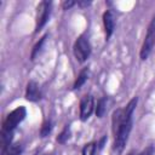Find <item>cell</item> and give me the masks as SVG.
I'll return each mask as SVG.
<instances>
[{
    "label": "cell",
    "instance_id": "6da1fadb",
    "mask_svg": "<svg viewBox=\"0 0 155 155\" xmlns=\"http://www.w3.org/2000/svg\"><path fill=\"white\" fill-rule=\"evenodd\" d=\"M138 97H133L124 108H117L111 115V131L114 134L113 150L121 154L128 140L133 126V111L137 107Z\"/></svg>",
    "mask_w": 155,
    "mask_h": 155
},
{
    "label": "cell",
    "instance_id": "7a4b0ae2",
    "mask_svg": "<svg viewBox=\"0 0 155 155\" xmlns=\"http://www.w3.org/2000/svg\"><path fill=\"white\" fill-rule=\"evenodd\" d=\"M91 52H92L91 44H90L88 39L86 38V35L85 34L79 35L73 45V53H74L75 59L79 63H85L90 58Z\"/></svg>",
    "mask_w": 155,
    "mask_h": 155
},
{
    "label": "cell",
    "instance_id": "3957f363",
    "mask_svg": "<svg viewBox=\"0 0 155 155\" xmlns=\"http://www.w3.org/2000/svg\"><path fill=\"white\" fill-rule=\"evenodd\" d=\"M25 116H27V109H25V107H23V105L17 107L11 113H8L6 115V117L4 119L1 131L13 132L15 128L25 119Z\"/></svg>",
    "mask_w": 155,
    "mask_h": 155
},
{
    "label": "cell",
    "instance_id": "277c9868",
    "mask_svg": "<svg viewBox=\"0 0 155 155\" xmlns=\"http://www.w3.org/2000/svg\"><path fill=\"white\" fill-rule=\"evenodd\" d=\"M52 11V1H40L36 6V19H35V30L34 33L38 34L48 22Z\"/></svg>",
    "mask_w": 155,
    "mask_h": 155
},
{
    "label": "cell",
    "instance_id": "5b68a950",
    "mask_svg": "<svg viewBox=\"0 0 155 155\" xmlns=\"http://www.w3.org/2000/svg\"><path fill=\"white\" fill-rule=\"evenodd\" d=\"M155 45V16L153 17V19L150 21L148 29H147V34L144 38V41L142 44L140 51H139V58L142 61L148 59V57L150 56L153 47Z\"/></svg>",
    "mask_w": 155,
    "mask_h": 155
},
{
    "label": "cell",
    "instance_id": "8992f818",
    "mask_svg": "<svg viewBox=\"0 0 155 155\" xmlns=\"http://www.w3.org/2000/svg\"><path fill=\"white\" fill-rule=\"evenodd\" d=\"M94 110V98L92 94H85L80 99L79 116L81 121H87Z\"/></svg>",
    "mask_w": 155,
    "mask_h": 155
},
{
    "label": "cell",
    "instance_id": "52a82bcc",
    "mask_svg": "<svg viewBox=\"0 0 155 155\" xmlns=\"http://www.w3.org/2000/svg\"><path fill=\"white\" fill-rule=\"evenodd\" d=\"M102 19H103V27H104V33H105V40H109L115 30L116 17L111 10H107L103 12Z\"/></svg>",
    "mask_w": 155,
    "mask_h": 155
},
{
    "label": "cell",
    "instance_id": "ba28073f",
    "mask_svg": "<svg viewBox=\"0 0 155 155\" xmlns=\"http://www.w3.org/2000/svg\"><path fill=\"white\" fill-rule=\"evenodd\" d=\"M25 99L29 102H39L42 98V92L41 88L39 86V84L34 80H29L27 86H25V94H24Z\"/></svg>",
    "mask_w": 155,
    "mask_h": 155
},
{
    "label": "cell",
    "instance_id": "9c48e42d",
    "mask_svg": "<svg viewBox=\"0 0 155 155\" xmlns=\"http://www.w3.org/2000/svg\"><path fill=\"white\" fill-rule=\"evenodd\" d=\"M24 147L21 143H11L1 148V155H22Z\"/></svg>",
    "mask_w": 155,
    "mask_h": 155
},
{
    "label": "cell",
    "instance_id": "30bf717a",
    "mask_svg": "<svg viewBox=\"0 0 155 155\" xmlns=\"http://www.w3.org/2000/svg\"><path fill=\"white\" fill-rule=\"evenodd\" d=\"M47 36H48V34H47V33H46V34H44V35L39 39V41L33 46V48H31V53H30V61H35V58L41 53L42 47H44V45H45V42H46Z\"/></svg>",
    "mask_w": 155,
    "mask_h": 155
},
{
    "label": "cell",
    "instance_id": "8fae6325",
    "mask_svg": "<svg viewBox=\"0 0 155 155\" xmlns=\"http://www.w3.org/2000/svg\"><path fill=\"white\" fill-rule=\"evenodd\" d=\"M88 73H90V69H88L87 67H85V68H82V69L80 70V73H79V75H78V78H76V80L74 81L73 90H79V88L87 81V79H88Z\"/></svg>",
    "mask_w": 155,
    "mask_h": 155
},
{
    "label": "cell",
    "instance_id": "7c38bea8",
    "mask_svg": "<svg viewBox=\"0 0 155 155\" xmlns=\"http://www.w3.org/2000/svg\"><path fill=\"white\" fill-rule=\"evenodd\" d=\"M107 103H108V97H105V96L98 99L97 105H96V115H97V117L102 119L105 115V113H107Z\"/></svg>",
    "mask_w": 155,
    "mask_h": 155
},
{
    "label": "cell",
    "instance_id": "4fadbf2b",
    "mask_svg": "<svg viewBox=\"0 0 155 155\" xmlns=\"http://www.w3.org/2000/svg\"><path fill=\"white\" fill-rule=\"evenodd\" d=\"M97 150H98V143L97 142H88L82 147L81 155H96Z\"/></svg>",
    "mask_w": 155,
    "mask_h": 155
},
{
    "label": "cell",
    "instance_id": "5bb4252c",
    "mask_svg": "<svg viewBox=\"0 0 155 155\" xmlns=\"http://www.w3.org/2000/svg\"><path fill=\"white\" fill-rule=\"evenodd\" d=\"M52 127H53V124H52V121H51L50 119L45 120V121L42 122L41 127H40V137H41V138H45V137H47V136L51 133V131H52Z\"/></svg>",
    "mask_w": 155,
    "mask_h": 155
},
{
    "label": "cell",
    "instance_id": "9a60e30c",
    "mask_svg": "<svg viewBox=\"0 0 155 155\" xmlns=\"http://www.w3.org/2000/svg\"><path fill=\"white\" fill-rule=\"evenodd\" d=\"M69 138H70V126H69V125H65L64 128L62 130V132L57 136L56 140H57L59 144H64Z\"/></svg>",
    "mask_w": 155,
    "mask_h": 155
},
{
    "label": "cell",
    "instance_id": "2e32d148",
    "mask_svg": "<svg viewBox=\"0 0 155 155\" xmlns=\"http://www.w3.org/2000/svg\"><path fill=\"white\" fill-rule=\"evenodd\" d=\"M154 153H155L154 145H148V147H145L140 153H138L137 155H154Z\"/></svg>",
    "mask_w": 155,
    "mask_h": 155
},
{
    "label": "cell",
    "instance_id": "e0dca14e",
    "mask_svg": "<svg viewBox=\"0 0 155 155\" xmlns=\"http://www.w3.org/2000/svg\"><path fill=\"white\" fill-rule=\"evenodd\" d=\"M75 5H76V1H73V0H64V1L61 4V6H62L63 10H69V8H71V7L75 6Z\"/></svg>",
    "mask_w": 155,
    "mask_h": 155
},
{
    "label": "cell",
    "instance_id": "ac0fdd59",
    "mask_svg": "<svg viewBox=\"0 0 155 155\" xmlns=\"http://www.w3.org/2000/svg\"><path fill=\"white\" fill-rule=\"evenodd\" d=\"M92 4V1L91 0H79V1H76V5L78 6H80V7H87V6H90Z\"/></svg>",
    "mask_w": 155,
    "mask_h": 155
},
{
    "label": "cell",
    "instance_id": "d6986e66",
    "mask_svg": "<svg viewBox=\"0 0 155 155\" xmlns=\"http://www.w3.org/2000/svg\"><path fill=\"white\" fill-rule=\"evenodd\" d=\"M105 140H107V137L104 136V137H102V138H101V140H99V142H97V143H98V149H102V148L104 147Z\"/></svg>",
    "mask_w": 155,
    "mask_h": 155
},
{
    "label": "cell",
    "instance_id": "ffe728a7",
    "mask_svg": "<svg viewBox=\"0 0 155 155\" xmlns=\"http://www.w3.org/2000/svg\"><path fill=\"white\" fill-rule=\"evenodd\" d=\"M136 154H137V151H136V150H134V149H132V150H131V151H130V153H127V154H126V155H136Z\"/></svg>",
    "mask_w": 155,
    "mask_h": 155
},
{
    "label": "cell",
    "instance_id": "44dd1931",
    "mask_svg": "<svg viewBox=\"0 0 155 155\" xmlns=\"http://www.w3.org/2000/svg\"><path fill=\"white\" fill-rule=\"evenodd\" d=\"M45 155H47V154H45Z\"/></svg>",
    "mask_w": 155,
    "mask_h": 155
}]
</instances>
